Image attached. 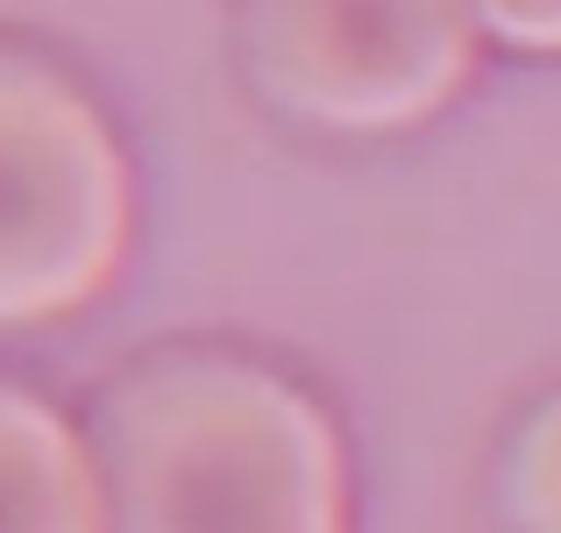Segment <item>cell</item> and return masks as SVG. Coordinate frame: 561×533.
I'll use <instances>...</instances> for the list:
<instances>
[{
    "label": "cell",
    "instance_id": "1",
    "mask_svg": "<svg viewBox=\"0 0 561 533\" xmlns=\"http://www.w3.org/2000/svg\"><path fill=\"white\" fill-rule=\"evenodd\" d=\"M107 533H348L328 412L291 377L185 349L128 370L93 412Z\"/></svg>",
    "mask_w": 561,
    "mask_h": 533
},
{
    "label": "cell",
    "instance_id": "2",
    "mask_svg": "<svg viewBox=\"0 0 561 533\" xmlns=\"http://www.w3.org/2000/svg\"><path fill=\"white\" fill-rule=\"evenodd\" d=\"M136 171L107 114L36 50L0 43V328H43L122 277Z\"/></svg>",
    "mask_w": 561,
    "mask_h": 533
},
{
    "label": "cell",
    "instance_id": "3",
    "mask_svg": "<svg viewBox=\"0 0 561 533\" xmlns=\"http://www.w3.org/2000/svg\"><path fill=\"white\" fill-rule=\"evenodd\" d=\"M469 0H242L249 86L328 136H391L440 114L477 71Z\"/></svg>",
    "mask_w": 561,
    "mask_h": 533
},
{
    "label": "cell",
    "instance_id": "4",
    "mask_svg": "<svg viewBox=\"0 0 561 533\" xmlns=\"http://www.w3.org/2000/svg\"><path fill=\"white\" fill-rule=\"evenodd\" d=\"M0 533H107L93 441L14 384H0Z\"/></svg>",
    "mask_w": 561,
    "mask_h": 533
},
{
    "label": "cell",
    "instance_id": "5",
    "mask_svg": "<svg viewBox=\"0 0 561 533\" xmlns=\"http://www.w3.org/2000/svg\"><path fill=\"white\" fill-rule=\"evenodd\" d=\"M505 506L519 520V533H561V398H548L512 441Z\"/></svg>",
    "mask_w": 561,
    "mask_h": 533
},
{
    "label": "cell",
    "instance_id": "6",
    "mask_svg": "<svg viewBox=\"0 0 561 533\" xmlns=\"http://www.w3.org/2000/svg\"><path fill=\"white\" fill-rule=\"evenodd\" d=\"M483 36L526 57H561V0H469Z\"/></svg>",
    "mask_w": 561,
    "mask_h": 533
}]
</instances>
